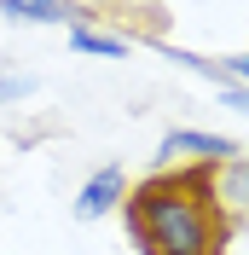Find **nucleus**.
I'll use <instances>...</instances> for the list:
<instances>
[{"mask_svg":"<svg viewBox=\"0 0 249 255\" xmlns=\"http://www.w3.org/2000/svg\"><path fill=\"white\" fill-rule=\"evenodd\" d=\"M226 64V76L238 81V87H249V52H238V58H220Z\"/></svg>","mask_w":249,"mask_h":255,"instance_id":"6e6552de","label":"nucleus"},{"mask_svg":"<svg viewBox=\"0 0 249 255\" xmlns=\"http://www.w3.org/2000/svg\"><path fill=\"white\" fill-rule=\"evenodd\" d=\"M238 157V139H226V133H203V128H174V133H162V145H156V168H226V162Z\"/></svg>","mask_w":249,"mask_h":255,"instance_id":"f03ea898","label":"nucleus"},{"mask_svg":"<svg viewBox=\"0 0 249 255\" xmlns=\"http://www.w3.org/2000/svg\"><path fill=\"white\" fill-rule=\"evenodd\" d=\"M220 99H226L232 111H244V116H249V87H238V81H232V87H220Z\"/></svg>","mask_w":249,"mask_h":255,"instance_id":"1a4fd4ad","label":"nucleus"},{"mask_svg":"<svg viewBox=\"0 0 249 255\" xmlns=\"http://www.w3.org/2000/svg\"><path fill=\"white\" fill-rule=\"evenodd\" d=\"M35 93V76H23V70H0V105H17V99Z\"/></svg>","mask_w":249,"mask_h":255,"instance_id":"0eeeda50","label":"nucleus"},{"mask_svg":"<svg viewBox=\"0 0 249 255\" xmlns=\"http://www.w3.org/2000/svg\"><path fill=\"white\" fill-rule=\"evenodd\" d=\"M0 17L6 23H70V29H87V6L76 0H0Z\"/></svg>","mask_w":249,"mask_h":255,"instance_id":"20e7f679","label":"nucleus"},{"mask_svg":"<svg viewBox=\"0 0 249 255\" xmlns=\"http://www.w3.org/2000/svg\"><path fill=\"white\" fill-rule=\"evenodd\" d=\"M215 191H220V203H249V157L226 162V168L215 174Z\"/></svg>","mask_w":249,"mask_h":255,"instance_id":"423d86ee","label":"nucleus"},{"mask_svg":"<svg viewBox=\"0 0 249 255\" xmlns=\"http://www.w3.org/2000/svg\"><path fill=\"white\" fill-rule=\"evenodd\" d=\"M122 203H127V174L116 168V162H105V168H93L87 186L76 191L70 215H76V221H105V215H116Z\"/></svg>","mask_w":249,"mask_h":255,"instance_id":"7ed1b4c3","label":"nucleus"},{"mask_svg":"<svg viewBox=\"0 0 249 255\" xmlns=\"http://www.w3.org/2000/svg\"><path fill=\"white\" fill-rule=\"evenodd\" d=\"M70 47H76V52H99V58H127V52H133V41L87 23V29H70Z\"/></svg>","mask_w":249,"mask_h":255,"instance_id":"39448f33","label":"nucleus"},{"mask_svg":"<svg viewBox=\"0 0 249 255\" xmlns=\"http://www.w3.org/2000/svg\"><path fill=\"white\" fill-rule=\"evenodd\" d=\"M122 226L133 250L151 255H226V203L215 168H151V180L127 186Z\"/></svg>","mask_w":249,"mask_h":255,"instance_id":"f257e3e1","label":"nucleus"}]
</instances>
